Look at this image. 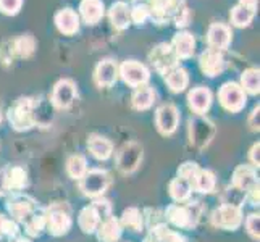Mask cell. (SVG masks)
I'll use <instances>...</instances> for the list:
<instances>
[{
	"instance_id": "6da1fadb",
	"label": "cell",
	"mask_w": 260,
	"mask_h": 242,
	"mask_svg": "<svg viewBox=\"0 0 260 242\" xmlns=\"http://www.w3.org/2000/svg\"><path fill=\"white\" fill-rule=\"evenodd\" d=\"M201 217V205L199 202L191 205H179L173 203L170 205L165 212V218L172 223L173 226L181 229H191L197 225Z\"/></svg>"
},
{
	"instance_id": "7a4b0ae2",
	"label": "cell",
	"mask_w": 260,
	"mask_h": 242,
	"mask_svg": "<svg viewBox=\"0 0 260 242\" xmlns=\"http://www.w3.org/2000/svg\"><path fill=\"white\" fill-rule=\"evenodd\" d=\"M34 100L29 97H21L10 107L8 110V120L13 129L16 131H28L31 129L36 121H34Z\"/></svg>"
},
{
	"instance_id": "3957f363",
	"label": "cell",
	"mask_w": 260,
	"mask_h": 242,
	"mask_svg": "<svg viewBox=\"0 0 260 242\" xmlns=\"http://www.w3.org/2000/svg\"><path fill=\"white\" fill-rule=\"evenodd\" d=\"M71 226H73V220L65 203H53L46 210V229L52 236H65Z\"/></svg>"
},
{
	"instance_id": "277c9868",
	"label": "cell",
	"mask_w": 260,
	"mask_h": 242,
	"mask_svg": "<svg viewBox=\"0 0 260 242\" xmlns=\"http://www.w3.org/2000/svg\"><path fill=\"white\" fill-rule=\"evenodd\" d=\"M215 124L204 115H194L189 120V141L197 149H205L215 137Z\"/></svg>"
},
{
	"instance_id": "5b68a950",
	"label": "cell",
	"mask_w": 260,
	"mask_h": 242,
	"mask_svg": "<svg viewBox=\"0 0 260 242\" xmlns=\"http://www.w3.org/2000/svg\"><path fill=\"white\" fill-rule=\"evenodd\" d=\"M218 100L225 110L231 113H238L246 107L247 95L239 84L225 83L218 91Z\"/></svg>"
},
{
	"instance_id": "8992f818",
	"label": "cell",
	"mask_w": 260,
	"mask_h": 242,
	"mask_svg": "<svg viewBox=\"0 0 260 242\" xmlns=\"http://www.w3.org/2000/svg\"><path fill=\"white\" fill-rule=\"evenodd\" d=\"M110 186V175L105 169H89L81 178V191L87 197H97L104 195V192Z\"/></svg>"
},
{
	"instance_id": "52a82bcc",
	"label": "cell",
	"mask_w": 260,
	"mask_h": 242,
	"mask_svg": "<svg viewBox=\"0 0 260 242\" xmlns=\"http://www.w3.org/2000/svg\"><path fill=\"white\" fill-rule=\"evenodd\" d=\"M118 76H121V79L128 86L139 87L147 83L150 73L146 65L139 63L136 60H126V61H123L121 66L118 68Z\"/></svg>"
},
{
	"instance_id": "ba28073f",
	"label": "cell",
	"mask_w": 260,
	"mask_h": 242,
	"mask_svg": "<svg viewBox=\"0 0 260 242\" xmlns=\"http://www.w3.org/2000/svg\"><path fill=\"white\" fill-rule=\"evenodd\" d=\"M212 223L217 228L236 231L243 223V212L238 207H231V205H220L212 213Z\"/></svg>"
},
{
	"instance_id": "9c48e42d",
	"label": "cell",
	"mask_w": 260,
	"mask_h": 242,
	"mask_svg": "<svg viewBox=\"0 0 260 242\" xmlns=\"http://www.w3.org/2000/svg\"><path fill=\"white\" fill-rule=\"evenodd\" d=\"M149 58L160 75H165L168 70L178 66V60H179L172 47V44H167V42L158 44V46L150 52Z\"/></svg>"
},
{
	"instance_id": "30bf717a",
	"label": "cell",
	"mask_w": 260,
	"mask_h": 242,
	"mask_svg": "<svg viewBox=\"0 0 260 242\" xmlns=\"http://www.w3.org/2000/svg\"><path fill=\"white\" fill-rule=\"evenodd\" d=\"M141 160H142V147L138 142H128V144H124L123 149L120 150L116 165H118V169L121 173L131 175L133 171L138 169Z\"/></svg>"
},
{
	"instance_id": "8fae6325",
	"label": "cell",
	"mask_w": 260,
	"mask_h": 242,
	"mask_svg": "<svg viewBox=\"0 0 260 242\" xmlns=\"http://www.w3.org/2000/svg\"><path fill=\"white\" fill-rule=\"evenodd\" d=\"M78 95L76 91V84L71 79H60L58 83L53 86V92H52V105L55 109H68V107L73 105L75 98Z\"/></svg>"
},
{
	"instance_id": "7c38bea8",
	"label": "cell",
	"mask_w": 260,
	"mask_h": 242,
	"mask_svg": "<svg viewBox=\"0 0 260 242\" xmlns=\"http://www.w3.org/2000/svg\"><path fill=\"white\" fill-rule=\"evenodd\" d=\"M155 124L160 134L164 136H170L178 129L179 124V112L176 105L173 103H165L162 105L155 113Z\"/></svg>"
},
{
	"instance_id": "4fadbf2b",
	"label": "cell",
	"mask_w": 260,
	"mask_h": 242,
	"mask_svg": "<svg viewBox=\"0 0 260 242\" xmlns=\"http://www.w3.org/2000/svg\"><path fill=\"white\" fill-rule=\"evenodd\" d=\"M199 66L202 70V73L209 78H215L221 75L226 68V61L225 57L221 55L220 50H213L207 49L205 52L201 53L199 57Z\"/></svg>"
},
{
	"instance_id": "5bb4252c",
	"label": "cell",
	"mask_w": 260,
	"mask_h": 242,
	"mask_svg": "<svg viewBox=\"0 0 260 242\" xmlns=\"http://www.w3.org/2000/svg\"><path fill=\"white\" fill-rule=\"evenodd\" d=\"M7 209L15 221L23 223L36 209H38V203H36V200L29 195H15L8 200Z\"/></svg>"
},
{
	"instance_id": "9a60e30c",
	"label": "cell",
	"mask_w": 260,
	"mask_h": 242,
	"mask_svg": "<svg viewBox=\"0 0 260 242\" xmlns=\"http://www.w3.org/2000/svg\"><path fill=\"white\" fill-rule=\"evenodd\" d=\"M94 79L97 86L101 87H110L116 83L118 79V65L112 58H105L102 61H99L95 71H94Z\"/></svg>"
},
{
	"instance_id": "2e32d148",
	"label": "cell",
	"mask_w": 260,
	"mask_h": 242,
	"mask_svg": "<svg viewBox=\"0 0 260 242\" xmlns=\"http://www.w3.org/2000/svg\"><path fill=\"white\" fill-rule=\"evenodd\" d=\"M231 29L230 26L223 24V23H213L209 26L207 31V42L209 47L213 50H225L228 49L230 42H231Z\"/></svg>"
},
{
	"instance_id": "e0dca14e",
	"label": "cell",
	"mask_w": 260,
	"mask_h": 242,
	"mask_svg": "<svg viewBox=\"0 0 260 242\" xmlns=\"http://www.w3.org/2000/svg\"><path fill=\"white\" fill-rule=\"evenodd\" d=\"M187 103L196 115H204L212 105V92L207 87H196L187 94Z\"/></svg>"
},
{
	"instance_id": "ac0fdd59",
	"label": "cell",
	"mask_w": 260,
	"mask_h": 242,
	"mask_svg": "<svg viewBox=\"0 0 260 242\" xmlns=\"http://www.w3.org/2000/svg\"><path fill=\"white\" fill-rule=\"evenodd\" d=\"M57 29L65 36H73L79 29V15L73 8H63L55 15Z\"/></svg>"
},
{
	"instance_id": "d6986e66",
	"label": "cell",
	"mask_w": 260,
	"mask_h": 242,
	"mask_svg": "<svg viewBox=\"0 0 260 242\" xmlns=\"http://www.w3.org/2000/svg\"><path fill=\"white\" fill-rule=\"evenodd\" d=\"M172 47L178 58H191L196 50V39L191 32L179 31L173 36Z\"/></svg>"
},
{
	"instance_id": "ffe728a7",
	"label": "cell",
	"mask_w": 260,
	"mask_h": 242,
	"mask_svg": "<svg viewBox=\"0 0 260 242\" xmlns=\"http://www.w3.org/2000/svg\"><path fill=\"white\" fill-rule=\"evenodd\" d=\"M79 13H81L83 20L87 24H97L102 20V16L105 13V7L102 0H81L79 4Z\"/></svg>"
},
{
	"instance_id": "44dd1931",
	"label": "cell",
	"mask_w": 260,
	"mask_h": 242,
	"mask_svg": "<svg viewBox=\"0 0 260 242\" xmlns=\"http://www.w3.org/2000/svg\"><path fill=\"white\" fill-rule=\"evenodd\" d=\"M121 228L123 226L120 225V220L110 217L109 220L102 221L101 225L97 226L95 232L101 242H118L121 237Z\"/></svg>"
},
{
	"instance_id": "7402d4cb",
	"label": "cell",
	"mask_w": 260,
	"mask_h": 242,
	"mask_svg": "<svg viewBox=\"0 0 260 242\" xmlns=\"http://www.w3.org/2000/svg\"><path fill=\"white\" fill-rule=\"evenodd\" d=\"M233 184L238 186L239 189H243L244 192L250 191L252 187L258 184V179L255 176V171L252 166L249 165H241L235 169L233 173Z\"/></svg>"
},
{
	"instance_id": "603a6c76",
	"label": "cell",
	"mask_w": 260,
	"mask_h": 242,
	"mask_svg": "<svg viewBox=\"0 0 260 242\" xmlns=\"http://www.w3.org/2000/svg\"><path fill=\"white\" fill-rule=\"evenodd\" d=\"M109 18H110V23L113 24L115 29L123 31L126 29L128 26L131 24V18H129V7L126 2H115L110 10H109Z\"/></svg>"
},
{
	"instance_id": "cb8c5ba5",
	"label": "cell",
	"mask_w": 260,
	"mask_h": 242,
	"mask_svg": "<svg viewBox=\"0 0 260 242\" xmlns=\"http://www.w3.org/2000/svg\"><path fill=\"white\" fill-rule=\"evenodd\" d=\"M164 78H165L167 86L170 87V91L175 92V94L183 92L184 89L187 87V84H189V76H187L186 70L179 68V66L168 70L167 73L164 75Z\"/></svg>"
},
{
	"instance_id": "d4e9b609",
	"label": "cell",
	"mask_w": 260,
	"mask_h": 242,
	"mask_svg": "<svg viewBox=\"0 0 260 242\" xmlns=\"http://www.w3.org/2000/svg\"><path fill=\"white\" fill-rule=\"evenodd\" d=\"M87 147L91 150V154L97 158V160H109L113 154V144L107 139V137H102V136H94L89 137L87 141Z\"/></svg>"
},
{
	"instance_id": "484cf974",
	"label": "cell",
	"mask_w": 260,
	"mask_h": 242,
	"mask_svg": "<svg viewBox=\"0 0 260 242\" xmlns=\"http://www.w3.org/2000/svg\"><path fill=\"white\" fill-rule=\"evenodd\" d=\"M257 12V7H250L246 4H238L233 7L231 10V23L236 26V28H246L250 24V21L254 20Z\"/></svg>"
},
{
	"instance_id": "4316f807",
	"label": "cell",
	"mask_w": 260,
	"mask_h": 242,
	"mask_svg": "<svg viewBox=\"0 0 260 242\" xmlns=\"http://www.w3.org/2000/svg\"><path fill=\"white\" fill-rule=\"evenodd\" d=\"M78 225H79V228H81V231L84 232V234H92V232H95L97 226L101 225V218H99L94 205L84 207L81 212H79Z\"/></svg>"
},
{
	"instance_id": "83f0119b",
	"label": "cell",
	"mask_w": 260,
	"mask_h": 242,
	"mask_svg": "<svg viewBox=\"0 0 260 242\" xmlns=\"http://www.w3.org/2000/svg\"><path fill=\"white\" fill-rule=\"evenodd\" d=\"M191 186L201 194H210L215 191L217 179H215V175L212 171H209V169H199L197 175L194 176Z\"/></svg>"
},
{
	"instance_id": "f1b7e54d",
	"label": "cell",
	"mask_w": 260,
	"mask_h": 242,
	"mask_svg": "<svg viewBox=\"0 0 260 242\" xmlns=\"http://www.w3.org/2000/svg\"><path fill=\"white\" fill-rule=\"evenodd\" d=\"M23 225L29 236H39L41 232L46 229V210L38 207L23 221Z\"/></svg>"
},
{
	"instance_id": "f546056e",
	"label": "cell",
	"mask_w": 260,
	"mask_h": 242,
	"mask_svg": "<svg viewBox=\"0 0 260 242\" xmlns=\"http://www.w3.org/2000/svg\"><path fill=\"white\" fill-rule=\"evenodd\" d=\"M150 237L155 242H186V239L179 232L170 229L165 223H157L150 229Z\"/></svg>"
},
{
	"instance_id": "4dcf8cb0",
	"label": "cell",
	"mask_w": 260,
	"mask_h": 242,
	"mask_svg": "<svg viewBox=\"0 0 260 242\" xmlns=\"http://www.w3.org/2000/svg\"><path fill=\"white\" fill-rule=\"evenodd\" d=\"M154 98H155L154 91H152L149 86L144 84V86L136 87V91L133 92L131 102H133V107L136 110H147L152 107V103H154Z\"/></svg>"
},
{
	"instance_id": "1f68e13d",
	"label": "cell",
	"mask_w": 260,
	"mask_h": 242,
	"mask_svg": "<svg viewBox=\"0 0 260 242\" xmlns=\"http://www.w3.org/2000/svg\"><path fill=\"white\" fill-rule=\"evenodd\" d=\"M120 225L124 226V228H129L133 231H142L144 229V217H142V213L139 209L136 207H129L123 212L121 215V220H120Z\"/></svg>"
},
{
	"instance_id": "d6a6232c",
	"label": "cell",
	"mask_w": 260,
	"mask_h": 242,
	"mask_svg": "<svg viewBox=\"0 0 260 242\" xmlns=\"http://www.w3.org/2000/svg\"><path fill=\"white\" fill-rule=\"evenodd\" d=\"M192 186L189 181H186L183 178H175L172 183H170V195L175 202H186L191 197Z\"/></svg>"
},
{
	"instance_id": "836d02e7",
	"label": "cell",
	"mask_w": 260,
	"mask_h": 242,
	"mask_svg": "<svg viewBox=\"0 0 260 242\" xmlns=\"http://www.w3.org/2000/svg\"><path fill=\"white\" fill-rule=\"evenodd\" d=\"M7 184L10 191H21L28 186V173L23 166H12L7 171Z\"/></svg>"
},
{
	"instance_id": "e575fe53",
	"label": "cell",
	"mask_w": 260,
	"mask_h": 242,
	"mask_svg": "<svg viewBox=\"0 0 260 242\" xmlns=\"http://www.w3.org/2000/svg\"><path fill=\"white\" fill-rule=\"evenodd\" d=\"M241 87L243 91L250 94V95H257L260 92V73L255 68H249L246 70L243 75H241Z\"/></svg>"
},
{
	"instance_id": "d590c367",
	"label": "cell",
	"mask_w": 260,
	"mask_h": 242,
	"mask_svg": "<svg viewBox=\"0 0 260 242\" xmlns=\"http://www.w3.org/2000/svg\"><path fill=\"white\" fill-rule=\"evenodd\" d=\"M244 200H246V192L243 189H239L235 184L226 187V191L221 195L223 205H231V207H238V209H241V205L244 203Z\"/></svg>"
},
{
	"instance_id": "8d00e7d4",
	"label": "cell",
	"mask_w": 260,
	"mask_h": 242,
	"mask_svg": "<svg viewBox=\"0 0 260 242\" xmlns=\"http://www.w3.org/2000/svg\"><path fill=\"white\" fill-rule=\"evenodd\" d=\"M67 171L73 179H81L87 171V161L83 155H71L67 161Z\"/></svg>"
},
{
	"instance_id": "74e56055",
	"label": "cell",
	"mask_w": 260,
	"mask_h": 242,
	"mask_svg": "<svg viewBox=\"0 0 260 242\" xmlns=\"http://www.w3.org/2000/svg\"><path fill=\"white\" fill-rule=\"evenodd\" d=\"M13 50L20 55L21 58H28L34 53V49H36V41L31 34H26V36H21V38H18L15 42H13Z\"/></svg>"
},
{
	"instance_id": "f35d334b",
	"label": "cell",
	"mask_w": 260,
	"mask_h": 242,
	"mask_svg": "<svg viewBox=\"0 0 260 242\" xmlns=\"http://www.w3.org/2000/svg\"><path fill=\"white\" fill-rule=\"evenodd\" d=\"M147 7H149V12H150V18L154 21H157L158 24L168 21V16L165 13V4H164V0H149Z\"/></svg>"
},
{
	"instance_id": "ab89813d",
	"label": "cell",
	"mask_w": 260,
	"mask_h": 242,
	"mask_svg": "<svg viewBox=\"0 0 260 242\" xmlns=\"http://www.w3.org/2000/svg\"><path fill=\"white\" fill-rule=\"evenodd\" d=\"M129 18H131V23L134 24H144L150 18L147 4H136L133 8H129Z\"/></svg>"
},
{
	"instance_id": "60d3db41",
	"label": "cell",
	"mask_w": 260,
	"mask_h": 242,
	"mask_svg": "<svg viewBox=\"0 0 260 242\" xmlns=\"http://www.w3.org/2000/svg\"><path fill=\"white\" fill-rule=\"evenodd\" d=\"M18 225L15 220H8L4 215H0V239L2 237H16L18 236Z\"/></svg>"
},
{
	"instance_id": "b9f144b4",
	"label": "cell",
	"mask_w": 260,
	"mask_h": 242,
	"mask_svg": "<svg viewBox=\"0 0 260 242\" xmlns=\"http://www.w3.org/2000/svg\"><path fill=\"white\" fill-rule=\"evenodd\" d=\"M199 169L201 168L196 161H184V163L179 165V168H178V178H183V179H186V181L192 183V179Z\"/></svg>"
},
{
	"instance_id": "7bdbcfd3",
	"label": "cell",
	"mask_w": 260,
	"mask_h": 242,
	"mask_svg": "<svg viewBox=\"0 0 260 242\" xmlns=\"http://www.w3.org/2000/svg\"><path fill=\"white\" fill-rule=\"evenodd\" d=\"M246 231L249 232V236L258 240L260 239V217L258 213H250L246 220Z\"/></svg>"
},
{
	"instance_id": "ee69618b",
	"label": "cell",
	"mask_w": 260,
	"mask_h": 242,
	"mask_svg": "<svg viewBox=\"0 0 260 242\" xmlns=\"http://www.w3.org/2000/svg\"><path fill=\"white\" fill-rule=\"evenodd\" d=\"M23 0H0V12L4 15L13 16L21 10Z\"/></svg>"
},
{
	"instance_id": "f6af8a7d",
	"label": "cell",
	"mask_w": 260,
	"mask_h": 242,
	"mask_svg": "<svg viewBox=\"0 0 260 242\" xmlns=\"http://www.w3.org/2000/svg\"><path fill=\"white\" fill-rule=\"evenodd\" d=\"M94 209L99 215V218H101V223L109 220L112 217V207H110V202L109 200H104V199H97L94 203Z\"/></svg>"
},
{
	"instance_id": "bcb514c9",
	"label": "cell",
	"mask_w": 260,
	"mask_h": 242,
	"mask_svg": "<svg viewBox=\"0 0 260 242\" xmlns=\"http://www.w3.org/2000/svg\"><path fill=\"white\" fill-rule=\"evenodd\" d=\"M191 12H189V8H186V5L181 8V10H179L172 20L175 21V24L178 26V28H186L187 24L191 23Z\"/></svg>"
},
{
	"instance_id": "7dc6e473",
	"label": "cell",
	"mask_w": 260,
	"mask_h": 242,
	"mask_svg": "<svg viewBox=\"0 0 260 242\" xmlns=\"http://www.w3.org/2000/svg\"><path fill=\"white\" fill-rule=\"evenodd\" d=\"M164 4H165V13L168 16V20H172V18L184 7V0H164Z\"/></svg>"
},
{
	"instance_id": "c3c4849f",
	"label": "cell",
	"mask_w": 260,
	"mask_h": 242,
	"mask_svg": "<svg viewBox=\"0 0 260 242\" xmlns=\"http://www.w3.org/2000/svg\"><path fill=\"white\" fill-rule=\"evenodd\" d=\"M249 126L252 131H258L260 128V107L257 105L249 116Z\"/></svg>"
},
{
	"instance_id": "681fc988",
	"label": "cell",
	"mask_w": 260,
	"mask_h": 242,
	"mask_svg": "<svg viewBox=\"0 0 260 242\" xmlns=\"http://www.w3.org/2000/svg\"><path fill=\"white\" fill-rule=\"evenodd\" d=\"M249 158H250V163H252L254 166L260 165V144H258V142H255V144L250 147Z\"/></svg>"
},
{
	"instance_id": "f907efd6",
	"label": "cell",
	"mask_w": 260,
	"mask_h": 242,
	"mask_svg": "<svg viewBox=\"0 0 260 242\" xmlns=\"http://www.w3.org/2000/svg\"><path fill=\"white\" fill-rule=\"evenodd\" d=\"M8 184H7V171L5 169H0V195H7L8 194Z\"/></svg>"
},
{
	"instance_id": "816d5d0a",
	"label": "cell",
	"mask_w": 260,
	"mask_h": 242,
	"mask_svg": "<svg viewBox=\"0 0 260 242\" xmlns=\"http://www.w3.org/2000/svg\"><path fill=\"white\" fill-rule=\"evenodd\" d=\"M12 242H31L29 239H26V237H13Z\"/></svg>"
},
{
	"instance_id": "f5cc1de1",
	"label": "cell",
	"mask_w": 260,
	"mask_h": 242,
	"mask_svg": "<svg viewBox=\"0 0 260 242\" xmlns=\"http://www.w3.org/2000/svg\"><path fill=\"white\" fill-rule=\"evenodd\" d=\"M144 242H155V240L152 239V237H147V239H144Z\"/></svg>"
},
{
	"instance_id": "db71d44e",
	"label": "cell",
	"mask_w": 260,
	"mask_h": 242,
	"mask_svg": "<svg viewBox=\"0 0 260 242\" xmlns=\"http://www.w3.org/2000/svg\"><path fill=\"white\" fill-rule=\"evenodd\" d=\"M133 2H136V0H133Z\"/></svg>"
}]
</instances>
